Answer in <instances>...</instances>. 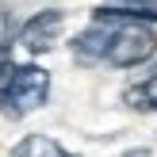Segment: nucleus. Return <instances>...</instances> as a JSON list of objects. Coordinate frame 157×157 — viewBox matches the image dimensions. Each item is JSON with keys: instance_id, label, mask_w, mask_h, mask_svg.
I'll list each match as a JSON object with an SVG mask.
<instances>
[{"instance_id": "f257e3e1", "label": "nucleus", "mask_w": 157, "mask_h": 157, "mask_svg": "<svg viewBox=\"0 0 157 157\" xmlns=\"http://www.w3.org/2000/svg\"><path fill=\"white\" fill-rule=\"evenodd\" d=\"M50 96V73L42 65H12L0 77V115L4 119H27Z\"/></svg>"}, {"instance_id": "f03ea898", "label": "nucleus", "mask_w": 157, "mask_h": 157, "mask_svg": "<svg viewBox=\"0 0 157 157\" xmlns=\"http://www.w3.org/2000/svg\"><path fill=\"white\" fill-rule=\"evenodd\" d=\"M111 27V42H107V61L111 69H134L142 61H150L157 54V35L150 23L142 19H100Z\"/></svg>"}, {"instance_id": "7ed1b4c3", "label": "nucleus", "mask_w": 157, "mask_h": 157, "mask_svg": "<svg viewBox=\"0 0 157 157\" xmlns=\"http://www.w3.org/2000/svg\"><path fill=\"white\" fill-rule=\"evenodd\" d=\"M65 31V12L61 8H46V12H35L27 23L19 27V46L27 54H46Z\"/></svg>"}, {"instance_id": "20e7f679", "label": "nucleus", "mask_w": 157, "mask_h": 157, "mask_svg": "<svg viewBox=\"0 0 157 157\" xmlns=\"http://www.w3.org/2000/svg\"><path fill=\"white\" fill-rule=\"evenodd\" d=\"M107 42H111V27L100 19H92V27H84L81 35L69 42V50H73V58L81 61V65H104L107 61Z\"/></svg>"}, {"instance_id": "39448f33", "label": "nucleus", "mask_w": 157, "mask_h": 157, "mask_svg": "<svg viewBox=\"0 0 157 157\" xmlns=\"http://www.w3.org/2000/svg\"><path fill=\"white\" fill-rule=\"evenodd\" d=\"M123 104L134 111H157V65L123 88Z\"/></svg>"}, {"instance_id": "423d86ee", "label": "nucleus", "mask_w": 157, "mask_h": 157, "mask_svg": "<svg viewBox=\"0 0 157 157\" xmlns=\"http://www.w3.org/2000/svg\"><path fill=\"white\" fill-rule=\"evenodd\" d=\"M12 157H73V153L61 150V146L54 142V138H46V134H27L12 150Z\"/></svg>"}, {"instance_id": "0eeeda50", "label": "nucleus", "mask_w": 157, "mask_h": 157, "mask_svg": "<svg viewBox=\"0 0 157 157\" xmlns=\"http://www.w3.org/2000/svg\"><path fill=\"white\" fill-rule=\"evenodd\" d=\"M12 65H15V61H12V42H0V77H4Z\"/></svg>"}, {"instance_id": "6e6552de", "label": "nucleus", "mask_w": 157, "mask_h": 157, "mask_svg": "<svg viewBox=\"0 0 157 157\" xmlns=\"http://www.w3.org/2000/svg\"><path fill=\"white\" fill-rule=\"evenodd\" d=\"M119 157H153L150 150H127V153H119Z\"/></svg>"}, {"instance_id": "1a4fd4ad", "label": "nucleus", "mask_w": 157, "mask_h": 157, "mask_svg": "<svg viewBox=\"0 0 157 157\" xmlns=\"http://www.w3.org/2000/svg\"><path fill=\"white\" fill-rule=\"evenodd\" d=\"M111 4H150V0H111Z\"/></svg>"}]
</instances>
